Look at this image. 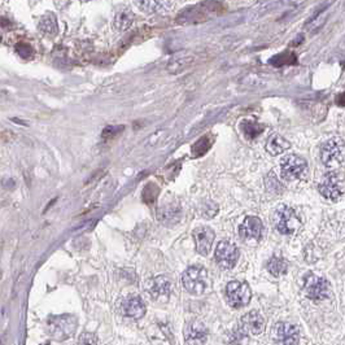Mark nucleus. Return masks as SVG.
Listing matches in <instances>:
<instances>
[{
  "instance_id": "nucleus-1",
  "label": "nucleus",
  "mask_w": 345,
  "mask_h": 345,
  "mask_svg": "<svg viewBox=\"0 0 345 345\" xmlns=\"http://www.w3.org/2000/svg\"><path fill=\"white\" fill-rule=\"evenodd\" d=\"M78 321L74 315L64 314V315H52L46 323L47 334L57 341H64L74 335L77 331Z\"/></svg>"
},
{
  "instance_id": "nucleus-2",
  "label": "nucleus",
  "mask_w": 345,
  "mask_h": 345,
  "mask_svg": "<svg viewBox=\"0 0 345 345\" xmlns=\"http://www.w3.org/2000/svg\"><path fill=\"white\" fill-rule=\"evenodd\" d=\"M182 284L194 296L203 295L208 288V271L203 266H191L183 273Z\"/></svg>"
},
{
  "instance_id": "nucleus-3",
  "label": "nucleus",
  "mask_w": 345,
  "mask_h": 345,
  "mask_svg": "<svg viewBox=\"0 0 345 345\" xmlns=\"http://www.w3.org/2000/svg\"><path fill=\"white\" fill-rule=\"evenodd\" d=\"M309 173L308 163L305 158L297 156V154H289L285 156L280 163V174L285 180H301L305 179Z\"/></svg>"
},
{
  "instance_id": "nucleus-4",
  "label": "nucleus",
  "mask_w": 345,
  "mask_h": 345,
  "mask_svg": "<svg viewBox=\"0 0 345 345\" xmlns=\"http://www.w3.org/2000/svg\"><path fill=\"white\" fill-rule=\"evenodd\" d=\"M344 156L345 144L339 138H332L321 147V160L327 168L339 166L344 161Z\"/></svg>"
},
{
  "instance_id": "nucleus-5",
  "label": "nucleus",
  "mask_w": 345,
  "mask_h": 345,
  "mask_svg": "<svg viewBox=\"0 0 345 345\" xmlns=\"http://www.w3.org/2000/svg\"><path fill=\"white\" fill-rule=\"evenodd\" d=\"M321 195L323 197L332 201H336L340 197L344 195L345 192V180L341 177V174L332 171V173H327L325 177L321 180L320 185H318Z\"/></svg>"
},
{
  "instance_id": "nucleus-6",
  "label": "nucleus",
  "mask_w": 345,
  "mask_h": 345,
  "mask_svg": "<svg viewBox=\"0 0 345 345\" xmlns=\"http://www.w3.org/2000/svg\"><path fill=\"white\" fill-rule=\"evenodd\" d=\"M252 297V292L249 285L246 282L240 280H232L226 285V299L227 303L232 308H244L249 304Z\"/></svg>"
},
{
  "instance_id": "nucleus-7",
  "label": "nucleus",
  "mask_w": 345,
  "mask_h": 345,
  "mask_svg": "<svg viewBox=\"0 0 345 345\" xmlns=\"http://www.w3.org/2000/svg\"><path fill=\"white\" fill-rule=\"evenodd\" d=\"M275 227L283 235H291L300 226V220L296 211L289 206L282 205L275 211Z\"/></svg>"
},
{
  "instance_id": "nucleus-8",
  "label": "nucleus",
  "mask_w": 345,
  "mask_h": 345,
  "mask_svg": "<svg viewBox=\"0 0 345 345\" xmlns=\"http://www.w3.org/2000/svg\"><path fill=\"white\" fill-rule=\"evenodd\" d=\"M304 291L305 295L313 301H322L327 299L330 294V284L325 278L317 277L314 274H309L305 277L304 280Z\"/></svg>"
},
{
  "instance_id": "nucleus-9",
  "label": "nucleus",
  "mask_w": 345,
  "mask_h": 345,
  "mask_svg": "<svg viewBox=\"0 0 345 345\" xmlns=\"http://www.w3.org/2000/svg\"><path fill=\"white\" fill-rule=\"evenodd\" d=\"M216 262L223 270H230L236 265L239 260V251L236 246L230 242H221L216 249Z\"/></svg>"
},
{
  "instance_id": "nucleus-10",
  "label": "nucleus",
  "mask_w": 345,
  "mask_h": 345,
  "mask_svg": "<svg viewBox=\"0 0 345 345\" xmlns=\"http://www.w3.org/2000/svg\"><path fill=\"white\" fill-rule=\"evenodd\" d=\"M262 221L256 216H249L239 227V235L244 242H258L262 236Z\"/></svg>"
},
{
  "instance_id": "nucleus-11",
  "label": "nucleus",
  "mask_w": 345,
  "mask_h": 345,
  "mask_svg": "<svg viewBox=\"0 0 345 345\" xmlns=\"http://www.w3.org/2000/svg\"><path fill=\"white\" fill-rule=\"evenodd\" d=\"M121 311L126 317L139 320L146 314V304L139 296L130 295L121 301Z\"/></svg>"
},
{
  "instance_id": "nucleus-12",
  "label": "nucleus",
  "mask_w": 345,
  "mask_h": 345,
  "mask_svg": "<svg viewBox=\"0 0 345 345\" xmlns=\"http://www.w3.org/2000/svg\"><path fill=\"white\" fill-rule=\"evenodd\" d=\"M192 235H194L195 244H196V251L201 256H208L211 246H213L214 237H216L213 230L210 227L201 226V227H197Z\"/></svg>"
},
{
  "instance_id": "nucleus-13",
  "label": "nucleus",
  "mask_w": 345,
  "mask_h": 345,
  "mask_svg": "<svg viewBox=\"0 0 345 345\" xmlns=\"http://www.w3.org/2000/svg\"><path fill=\"white\" fill-rule=\"evenodd\" d=\"M147 291H148L149 296L158 301H164L168 300L171 292V283L166 277H156L151 279L147 284Z\"/></svg>"
},
{
  "instance_id": "nucleus-14",
  "label": "nucleus",
  "mask_w": 345,
  "mask_h": 345,
  "mask_svg": "<svg viewBox=\"0 0 345 345\" xmlns=\"http://www.w3.org/2000/svg\"><path fill=\"white\" fill-rule=\"evenodd\" d=\"M242 327L244 332L257 336V335H261L265 331V320L258 311L252 310L247 313L246 315H243Z\"/></svg>"
},
{
  "instance_id": "nucleus-15",
  "label": "nucleus",
  "mask_w": 345,
  "mask_h": 345,
  "mask_svg": "<svg viewBox=\"0 0 345 345\" xmlns=\"http://www.w3.org/2000/svg\"><path fill=\"white\" fill-rule=\"evenodd\" d=\"M277 341L279 345H299V328L292 323L282 322L277 326Z\"/></svg>"
},
{
  "instance_id": "nucleus-16",
  "label": "nucleus",
  "mask_w": 345,
  "mask_h": 345,
  "mask_svg": "<svg viewBox=\"0 0 345 345\" xmlns=\"http://www.w3.org/2000/svg\"><path fill=\"white\" fill-rule=\"evenodd\" d=\"M184 337L189 345H204L208 340V330L199 321H192L185 328Z\"/></svg>"
},
{
  "instance_id": "nucleus-17",
  "label": "nucleus",
  "mask_w": 345,
  "mask_h": 345,
  "mask_svg": "<svg viewBox=\"0 0 345 345\" xmlns=\"http://www.w3.org/2000/svg\"><path fill=\"white\" fill-rule=\"evenodd\" d=\"M291 147L288 140H285L284 138L280 137L279 134H273L268 139L266 143V151L271 154V156H278V154L283 153Z\"/></svg>"
},
{
  "instance_id": "nucleus-18",
  "label": "nucleus",
  "mask_w": 345,
  "mask_h": 345,
  "mask_svg": "<svg viewBox=\"0 0 345 345\" xmlns=\"http://www.w3.org/2000/svg\"><path fill=\"white\" fill-rule=\"evenodd\" d=\"M287 269H288V263L284 258L282 257L274 256L271 257L268 262V270L271 275L274 277H280V275L285 274L287 273Z\"/></svg>"
},
{
  "instance_id": "nucleus-19",
  "label": "nucleus",
  "mask_w": 345,
  "mask_h": 345,
  "mask_svg": "<svg viewBox=\"0 0 345 345\" xmlns=\"http://www.w3.org/2000/svg\"><path fill=\"white\" fill-rule=\"evenodd\" d=\"M240 128H242L243 134L246 135L247 139L252 140L258 137L265 130V126L258 122H253V121H243Z\"/></svg>"
},
{
  "instance_id": "nucleus-20",
  "label": "nucleus",
  "mask_w": 345,
  "mask_h": 345,
  "mask_svg": "<svg viewBox=\"0 0 345 345\" xmlns=\"http://www.w3.org/2000/svg\"><path fill=\"white\" fill-rule=\"evenodd\" d=\"M39 30L48 35L57 34V21L54 13H47L40 18Z\"/></svg>"
},
{
  "instance_id": "nucleus-21",
  "label": "nucleus",
  "mask_w": 345,
  "mask_h": 345,
  "mask_svg": "<svg viewBox=\"0 0 345 345\" xmlns=\"http://www.w3.org/2000/svg\"><path fill=\"white\" fill-rule=\"evenodd\" d=\"M211 144H213V139H211L209 135L200 138V139L195 143L194 147H192V153H194V156H203V154L210 148Z\"/></svg>"
},
{
  "instance_id": "nucleus-22",
  "label": "nucleus",
  "mask_w": 345,
  "mask_h": 345,
  "mask_svg": "<svg viewBox=\"0 0 345 345\" xmlns=\"http://www.w3.org/2000/svg\"><path fill=\"white\" fill-rule=\"evenodd\" d=\"M137 6H139L142 11L146 9L147 12H157L160 9H165L166 7L173 6V3L170 2H138Z\"/></svg>"
},
{
  "instance_id": "nucleus-23",
  "label": "nucleus",
  "mask_w": 345,
  "mask_h": 345,
  "mask_svg": "<svg viewBox=\"0 0 345 345\" xmlns=\"http://www.w3.org/2000/svg\"><path fill=\"white\" fill-rule=\"evenodd\" d=\"M132 23V14L130 12H121L117 14L116 21H114V25L116 28L120 29V30H125L128 26Z\"/></svg>"
},
{
  "instance_id": "nucleus-24",
  "label": "nucleus",
  "mask_w": 345,
  "mask_h": 345,
  "mask_svg": "<svg viewBox=\"0 0 345 345\" xmlns=\"http://www.w3.org/2000/svg\"><path fill=\"white\" fill-rule=\"evenodd\" d=\"M273 60H275V61L279 60V63L277 64V66H280V65H285V64H295L296 63V56H295L294 54H289V52H284V54L275 56Z\"/></svg>"
},
{
  "instance_id": "nucleus-25",
  "label": "nucleus",
  "mask_w": 345,
  "mask_h": 345,
  "mask_svg": "<svg viewBox=\"0 0 345 345\" xmlns=\"http://www.w3.org/2000/svg\"><path fill=\"white\" fill-rule=\"evenodd\" d=\"M97 339L94 334H90V332H85L79 336L78 339L77 345H96Z\"/></svg>"
},
{
  "instance_id": "nucleus-26",
  "label": "nucleus",
  "mask_w": 345,
  "mask_h": 345,
  "mask_svg": "<svg viewBox=\"0 0 345 345\" xmlns=\"http://www.w3.org/2000/svg\"><path fill=\"white\" fill-rule=\"evenodd\" d=\"M16 51H17V54L20 55L21 57L28 59V57L32 55V47L29 46V44H26V43H20V44L16 46Z\"/></svg>"
},
{
  "instance_id": "nucleus-27",
  "label": "nucleus",
  "mask_w": 345,
  "mask_h": 345,
  "mask_svg": "<svg viewBox=\"0 0 345 345\" xmlns=\"http://www.w3.org/2000/svg\"><path fill=\"white\" fill-rule=\"evenodd\" d=\"M123 126H108L103 131V138H112L114 135L120 134L121 130H123Z\"/></svg>"
},
{
  "instance_id": "nucleus-28",
  "label": "nucleus",
  "mask_w": 345,
  "mask_h": 345,
  "mask_svg": "<svg viewBox=\"0 0 345 345\" xmlns=\"http://www.w3.org/2000/svg\"><path fill=\"white\" fill-rule=\"evenodd\" d=\"M336 103H337V105L345 107V91L341 92V94L337 95V96H336Z\"/></svg>"
}]
</instances>
